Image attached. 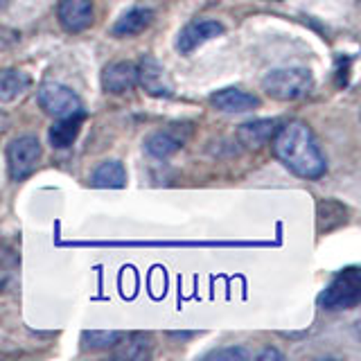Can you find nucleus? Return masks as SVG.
I'll list each match as a JSON object with an SVG mask.
<instances>
[{"label":"nucleus","mask_w":361,"mask_h":361,"mask_svg":"<svg viewBox=\"0 0 361 361\" xmlns=\"http://www.w3.org/2000/svg\"><path fill=\"white\" fill-rule=\"evenodd\" d=\"M145 145H147V149H149V154H154L156 158H167L183 147V138H176V135H172L169 131H156L147 138Z\"/></svg>","instance_id":"nucleus-16"},{"label":"nucleus","mask_w":361,"mask_h":361,"mask_svg":"<svg viewBox=\"0 0 361 361\" xmlns=\"http://www.w3.org/2000/svg\"><path fill=\"white\" fill-rule=\"evenodd\" d=\"M212 106L219 109L224 113H246V111H253L259 99L251 93H246V90H240V88H224V90H217L212 97Z\"/></svg>","instance_id":"nucleus-10"},{"label":"nucleus","mask_w":361,"mask_h":361,"mask_svg":"<svg viewBox=\"0 0 361 361\" xmlns=\"http://www.w3.org/2000/svg\"><path fill=\"white\" fill-rule=\"evenodd\" d=\"M95 188H124L127 185V172L120 161H106L102 163L93 174Z\"/></svg>","instance_id":"nucleus-15"},{"label":"nucleus","mask_w":361,"mask_h":361,"mask_svg":"<svg viewBox=\"0 0 361 361\" xmlns=\"http://www.w3.org/2000/svg\"><path fill=\"white\" fill-rule=\"evenodd\" d=\"M59 23L68 32H82L93 23V3L90 0H59Z\"/></svg>","instance_id":"nucleus-7"},{"label":"nucleus","mask_w":361,"mask_h":361,"mask_svg":"<svg viewBox=\"0 0 361 361\" xmlns=\"http://www.w3.org/2000/svg\"><path fill=\"white\" fill-rule=\"evenodd\" d=\"M41 158V142L34 135H20L7 147V167L14 180L27 178Z\"/></svg>","instance_id":"nucleus-4"},{"label":"nucleus","mask_w":361,"mask_h":361,"mask_svg":"<svg viewBox=\"0 0 361 361\" xmlns=\"http://www.w3.org/2000/svg\"><path fill=\"white\" fill-rule=\"evenodd\" d=\"M278 129V122L276 120H255V122H246L237 131V138H240L242 145L246 147H262L267 145L274 133Z\"/></svg>","instance_id":"nucleus-12"},{"label":"nucleus","mask_w":361,"mask_h":361,"mask_svg":"<svg viewBox=\"0 0 361 361\" xmlns=\"http://www.w3.org/2000/svg\"><path fill=\"white\" fill-rule=\"evenodd\" d=\"M314 86V77L307 68H278L262 79V88L269 97L291 102L307 95Z\"/></svg>","instance_id":"nucleus-2"},{"label":"nucleus","mask_w":361,"mask_h":361,"mask_svg":"<svg viewBox=\"0 0 361 361\" xmlns=\"http://www.w3.org/2000/svg\"><path fill=\"white\" fill-rule=\"evenodd\" d=\"M221 32H224V27L217 20H197V23H190V25L178 34L176 45L183 54H190L195 48H199L201 43L219 37Z\"/></svg>","instance_id":"nucleus-8"},{"label":"nucleus","mask_w":361,"mask_h":361,"mask_svg":"<svg viewBox=\"0 0 361 361\" xmlns=\"http://www.w3.org/2000/svg\"><path fill=\"white\" fill-rule=\"evenodd\" d=\"M138 73V84L145 88V93H149L154 97H169L172 95V82L165 73V68L158 63L154 56H142L140 63L135 66Z\"/></svg>","instance_id":"nucleus-6"},{"label":"nucleus","mask_w":361,"mask_h":361,"mask_svg":"<svg viewBox=\"0 0 361 361\" xmlns=\"http://www.w3.org/2000/svg\"><path fill=\"white\" fill-rule=\"evenodd\" d=\"M152 20H154L152 9H131L113 25V34L116 37H135V34L149 27Z\"/></svg>","instance_id":"nucleus-13"},{"label":"nucleus","mask_w":361,"mask_h":361,"mask_svg":"<svg viewBox=\"0 0 361 361\" xmlns=\"http://www.w3.org/2000/svg\"><path fill=\"white\" fill-rule=\"evenodd\" d=\"M259 359H282V355L276 353V350H264V353L259 355Z\"/></svg>","instance_id":"nucleus-20"},{"label":"nucleus","mask_w":361,"mask_h":361,"mask_svg":"<svg viewBox=\"0 0 361 361\" xmlns=\"http://www.w3.org/2000/svg\"><path fill=\"white\" fill-rule=\"evenodd\" d=\"M82 341H84V348H90V350L116 348V343L120 341V332H99V330L84 332Z\"/></svg>","instance_id":"nucleus-18"},{"label":"nucleus","mask_w":361,"mask_h":361,"mask_svg":"<svg viewBox=\"0 0 361 361\" xmlns=\"http://www.w3.org/2000/svg\"><path fill=\"white\" fill-rule=\"evenodd\" d=\"M82 122H84V111L56 120L50 129L52 147H56V149H66V147H71L77 140L79 131H82Z\"/></svg>","instance_id":"nucleus-11"},{"label":"nucleus","mask_w":361,"mask_h":361,"mask_svg":"<svg viewBox=\"0 0 361 361\" xmlns=\"http://www.w3.org/2000/svg\"><path fill=\"white\" fill-rule=\"evenodd\" d=\"M116 357L118 359H147L152 355V343L149 338L142 334H133L127 341L116 343Z\"/></svg>","instance_id":"nucleus-17"},{"label":"nucleus","mask_w":361,"mask_h":361,"mask_svg":"<svg viewBox=\"0 0 361 361\" xmlns=\"http://www.w3.org/2000/svg\"><path fill=\"white\" fill-rule=\"evenodd\" d=\"M274 152L293 174L302 178H319L325 174V156L316 145L314 133L305 122H285L274 133Z\"/></svg>","instance_id":"nucleus-1"},{"label":"nucleus","mask_w":361,"mask_h":361,"mask_svg":"<svg viewBox=\"0 0 361 361\" xmlns=\"http://www.w3.org/2000/svg\"><path fill=\"white\" fill-rule=\"evenodd\" d=\"M30 86V77L16 68H0V102H14Z\"/></svg>","instance_id":"nucleus-14"},{"label":"nucleus","mask_w":361,"mask_h":361,"mask_svg":"<svg viewBox=\"0 0 361 361\" xmlns=\"http://www.w3.org/2000/svg\"><path fill=\"white\" fill-rule=\"evenodd\" d=\"M359 300H361V271L357 267L341 271L321 296V305L325 310H332V312L350 310V307H355Z\"/></svg>","instance_id":"nucleus-3"},{"label":"nucleus","mask_w":361,"mask_h":361,"mask_svg":"<svg viewBox=\"0 0 361 361\" xmlns=\"http://www.w3.org/2000/svg\"><path fill=\"white\" fill-rule=\"evenodd\" d=\"M248 353L244 348H226V350H219V353H212L210 359H246Z\"/></svg>","instance_id":"nucleus-19"},{"label":"nucleus","mask_w":361,"mask_h":361,"mask_svg":"<svg viewBox=\"0 0 361 361\" xmlns=\"http://www.w3.org/2000/svg\"><path fill=\"white\" fill-rule=\"evenodd\" d=\"M7 3H9V0H0V9H3V7H7Z\"/></svg>","instance_id":"nucleus-21"},{"label":"nucleus","mask_w":361,"mask_h":361,"mask_svg":"<svg viewBox=\"0 0 361 361\" xmlns=\"http://www.w3.org/2000/svg\"><path fill=\"white\" fill-rule=\"evenodd\" d=\"M39 104L41 109L54 118H66L82 111V102L71 88L56 82H48L39 88Z\"/></svg>","instance_id":"nucleus-5"},{"label":"nucleus","mask_w":361,"mask_h":361,"mask_svg":"<svg viewBox=\"0 0 361 361\" xmlns=\"http://www.w3.org/2000/svg\"><path fill=\"white\" fill-rule=\"evenodd\" d=\"M135 84H138V73H135V66L127 61L111 63L104 71V75H102V86H104L106 93L113 95L129 93Z\"/></svg>","instance_id":"nucleus-9"}]
</instances>
